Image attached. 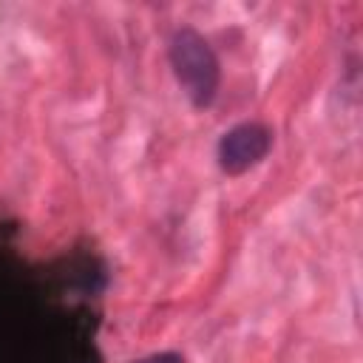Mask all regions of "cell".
I'll return each mask as SVG.
<instances>
[{
  "label": "cell",
  "mask_w": 363,
  "mask_h": 363,
  "mask_svg": "<svg viewBox=\"0 0 363 363\" xmlns=\"http://www.w3.org/2000/svg\"><path fill=\"white\" fill-rule=\"evenodd\" d=\"M170 65L193 99L196 108H207L216 99L218 91V60L210 48V43L193 31V28H179L170 40Z\"/></svg>",
  "instance_id": "1"
},
{
  "label": "cell",
  "mask_w": 363,
  "mask_h": 363,
  "mask_svg": "<svg viewBox=\"0 0 363 363\" xmlns=\"http://www.w3.org/2000/svg\"><path fill=\"white\" fill-rule=\"evenodd\" d=\"M272 145V133L258 122H244L227 130L218 142V164L227 173H244L255 167Z\"/></svg>",
  "instance_id": "2"
},
{
  "label": "cell",
  "mask_w": 363,
  "mask_h": 363,
  "mask_svg": "<svg viewBox=\"0 0 363 363\" xmlns=\"http://www.w3.org/2000/svg\"><path fill=\"white\" fill-rule=\"evenodd\" d=\"M133 363H184V357L176 354V352H162V354H150V357H142V360H133Z\"/></svg>",
  "instance_id": "3"
}]
</instances>
